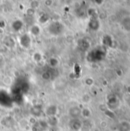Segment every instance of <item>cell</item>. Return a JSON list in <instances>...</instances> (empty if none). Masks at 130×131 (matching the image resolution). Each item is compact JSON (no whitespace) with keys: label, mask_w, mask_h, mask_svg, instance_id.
I'll return each mask as SVG.
<instances>
[{"label":"cell","mask_w":130,"mask_h":131,"mask_svg":"<svg viewBox=\"0 0 130 131\" xmlns=\"http://www.w3.org/2000/svg\"><path fill=\"white\" fill-rule=\"evenodd\" d=\"M123 26L125 28V29L129 31L130 30V18H126L122 22Z\"/></svg>","instance_id":"obj_1"}]
</instances>
